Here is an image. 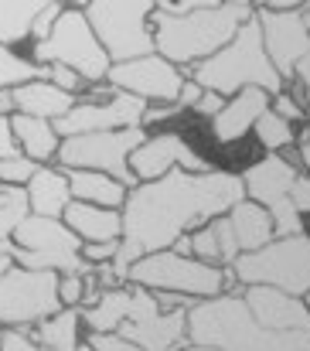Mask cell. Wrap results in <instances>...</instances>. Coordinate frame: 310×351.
<instances>
[{"instance_id": "ee69618b", "label": "cell", "mask_w": 310, "mask_h": 351, "mask_svg": "<svg viewBox=\"0 0 310 351\" xmlns=\"http://www.w3.org/2000/svg\"><path fill=\"white\" fill-rule=\"evenodd\" d=\"M202 93H205V89H202L195 79H184V89H181V96H178V106H181V110H195V103L202 99Z\"/></svg>"}, {"instance_id": "f35d334b", "label": "cell", "mask_w": 310, "mask_h": 351, "mask_svg": "<svg viewBox=\"0 0 310 351\" xmlns=\"http://www.w3.org/2000/svg\"><path fill=\"white\" fill-rule=\"evenodd\" d=\"M290 198H294V205H297L300 215H310V174H300V178L294 181Z\"/></svg>"}, {"instance_id": "7a4b0ae2", "label": "cell", "mask_w": 310, "mask_h": 351, "mask_svg": "<svg viewBox=\"0 0 310 351\" xmlns=\"http://www.w3.org/2000/svg\"><path fill=\"white\" fill-rule=\"evenodd\" d=\"M188 341L218 351H310V331L263 328L242 297L222 293L188 307Z\"/></svg>"}, {"instance_id": "e575fe53", "label": "cell", "mask_w": 310, "mask_h": 351, "mask_svg": "<svg viewBox=\"0 0 310 351\" xmlns=\"http://www.w3.org/2000/svg\"><path fill=\"white\" fill-rule=\"evenodd\" d=\"M0 351H41V345L24 328H0Z\"/></svg>"}, {"instance_id": "7402d4cb", "label": "cell", "mask_w": 310, "mask_h": 351, "mask_svg": "<svg viewBox=\"0 0 310 351\" xmlns=\"http://www.w3.org/2000/svg\"><path fill=\"white\" fill-rule=\"evenodd\" d=\"M62 222L82 242H119L123 239V208H103L89 202H72Z\"/></svg>"}, {"instance_id": "6f0895ef", "label": "cell", "mask_w": 310, "mask_h": 351, "mask_svg": "<svg viewBox=\"0 0 310 351\" xmlns=\"http://www.w3.org/2000/svg\"><path fill=\"white\" fill-rule=\"evenodd\" d=\"M79 351H93V348H89V345H82V348H79Z\"/></svg>"}, {"instance_id": "8fae6325", "label": "cell", "mask_w": 310, "mask_h": 351, "mask_svg": "<svg viewBox=\"0 0 310 351\" xmlns=\"http://www.w3.org/2000/svg\"><path fill=\"white\" fill-rule=\"evenodd\" d=\"M62 311L58 300V273L10 266L0 276V328L31 331L38 321Z\"/></svg>"}, {"instance_id": "8d00e7d4", "label": "cell", "mask_w": 310, "mask_h": 351, "mask_svg": "<svg viewBox=\"0 0 310 351\" xmlns=\"http://www.w3.org/2000/svg\"><path fill=\"white\" fill-rule=\"evenodd\" d=\"M116 249L119 242H82V259L99 266V263H112L116 259Z\"/></svg>"}, {"instance_id": "9a60e30c", "label": "cell", "mask_w": 310, "mask_h": 351, "mask_svg": "<svg viewBox=\"0 0 310 351\" xmlns=\"http://www.w3.org/2000/svg\"><path fill=\"white\" fill-rule=\"evenodd\" d=\"M256 21H259V31H263V45H266L270 62L276 65V72L283 75V82L294 79L300 58L310 51V31H307V24H304V14L300 10H266V7H259L256 10Z\"/></svg>"}, {"instance_id": "30bf717a", "label": "cell", "mask_w": 310, "mask_h": 351, "mask_svg": "<svg viewBox=\"0 0 310 351\" xmlns=\"http://www.w3.org/2000/svg\"><path fill=\"white\" fill-rule=\"evenodd\" d=\"M147 140L143 126L126 130H106V133H79L65 136L58 147V167L62 171H103L109 178L123 181L126 188H136V174L130 171V154Z\"/></svg>"}, {"instance_id": "f1b7e54d", "label": "cell", "mask_w": 310, "mask_h": 351, "mask_svg": "<svg viewBox=\"0 0 310 351\" xmlns=\"http://www.w3.org/2000/svg\"><path fill=\"white\" fill-rule=\"evenodd\" d=\"M34 79H48V65H38L34 58H24L10 45H0V89H17Z\"/></svg>"}, {"instance_id": "836d02e7", "label": "cell", "mask_w": 310, "mask_h": 351, "mask_svg": "<svg viewBox=\"0 0 310 351\" xmlns=\"http://www.w3.org/2000/svg\"><path fill=\"white\" fill-rule=\"evenodd\" d=\"M58 300H62V307H82L86 276H58Z\"/></svg>"}, {"instance_id": "b9f144b4", "label": "cell", "mask_w": 310, "mask_h": 351, "mask_svg": "<svg viewBox=\"0 0 310 351\" xmlns=\"http://www.w3.org/2000/svg\"><path fill=\"white\" fill-rule=\"evenodd\" d=\"M222 106H225V96H218V93H202V99L195 103V113H202V117H218L222 113Z\"/></svg>"}, {"instance_id": "ba28073f", "label": "cell", "mask_w": 310, "mask_h": 351, "mask_svg": "<svg viewBox=\"0 0 310 351\" xmlns=\"http://www.w3.org/2000/svg\"><path fill=\"white\" fill-rule=\"evenodd\" d=\"M235 283L242 287H276L294 297L310 293V235H283L263 249L239 252L232 263Z\"/></svg>"}, {"instance_id": "484cf974", "label": "cell", "mask_w": 310, "mask_h": 351, "mask_svg": "<svg viewBox=\"0 0 310 351\" xmlns=\"http://www.w3.org/2000/svg\"><path fill=\"white\" fill-rule=\"evenodd\" d=\"M69 188L75 202L103 205V208H123L130 188L103 171H69Z\"/></svg>"}, {"instance_id": "5b68a950", "label": "cell", "mask_w": 310, "mask_h": 351, "mask_svg": "<svg viewBox=\"0 0 310 351\" xmlns=\"http://www.w3.org/2000/svg\"><path fill=\"white\" fill-rule=\"evenodd\" d=\"M126 283L154 293H181L191 300H208V297H222L235 283V273L232 266H211L195 256H181L178 249H160L140 256L130 266Z\"/></svg>"}, {"instance_id": "f5cc1de1", "label": "cell", "mask_w": 310, "mask_h": 351, "mask_svg": "<svg viewBox=\"0 0 310 351\" xmlns=\"http://www.w3.org/2000/svg\"><path fill=\"white\" fill-rule=\"evenodd\" d=\"M181 351H218V348H205V345H188V348H181Z\"/></svg>"}, {"instance_id": "4fadbf2b", "label": "cell", "mask_w": 310, "mask_h": 351, "mask_svg": "<svg viewBox=\"0 0 310 351\" xmlns=\"http://www.w3.org/2000/svg\"><path fill=\"white\" fill-rule=\"evenodd\" d=\"M147 99L130 96L123 89H112L106 99H79L65 117L55 123L58 136H79V133H106V130H126V126H143Z\"/></svg>"}, {"instance_id": "7bdbcfd3", "label": "cell", "mask_w": 310, "mask_h": 351, "mask_svg": "<svg viewBox=\"0 0 310 351\" xmlns=\"http://www.w3.org/2000/svg\"><path fill=\"white\" fill-rule=\"evenodd\" d=\"M184 110L178 106V103H164V106H147V113H143V126L147 123H164V119L171 117H181Z\"/></svg>"}, {"instance_id": "db71d44e", "label": "cell", "mask_w": 310, "mask_h": 351, "mask_svg": "<svg viewBox=\"0 0 310 351\" xmlns=\"http://www.w3.org/2000/svg\"><path fill=\"white\" fill-rule=\"evenodd\" d=\"M300 14H304V24H307V31H310V3H304V10H300Z\"/></svg>"}, {"instance_id": "44dd1931", "label": "cell", "mask_w": 310, "mask_h": 351, "mask_svg": "<svg viewBox=\"0 0 310 351\" xmlns=\"http://www.w3.org/2000/svg\"><path fill=\"white\" fill-rule=\"evenodd\" d=\"M24 195H27L31 215H48V219H62L65 208L75 202L69 188V171L51 167V164H41L34 171V178L24 184Z\"/></svg>"}, {"instance_id": "ffe728a7", "label": "cell", "mask_w": 310, "mask_h": 351, "mask_svg": "<svg viewBox=\"0 0 310 351\" xmlns=\"http://www.w3.org/2000/svg\"><path fill=\"white\" fill-rule=\"evenodd\" d=\"M174 249H178L181 256H195V259L211 263V266H232V263L239 259V252H242L239 242H235L228 215H218V219H211L202 229L181 235Z\"/></svg>"}, {"instance_id": "60d3db41", "label": "cell", "mask_w": 310, "mask_h": 351, "mask_svg": "<svg viewBox=\"0 0 310 351\" xmlns=\"http://www.w3.org/2000/svg\"><path fill=\"white\" fill-rule=\"evenodd\" d=\"M21 154L17 140H14V126H10V117H0V160Z\"/></svg>"}, {"instance_id": "9f6ffc18", "label": "cell", "mask_w": 310, "mask_h": 351, "mask_svg": "<svg viewBox=\"0 0 310 351\" xmlns=\"http://www.w3.org/2000/svg\"><path fill=\"white\" fill-rule=\"evenodd\" d=\"M304 304H307V307H310V293H307V297H304Z\"/></svg>"}, {"instance_id": "c3c4849f", "label": "cell", "mask_w": 310, "mask_h": 351, "mask_svg": "<svg viewBox=\"0 0 310 351\" xmlns=\"http://www.w3.org/2000/svg\"><path fill=\"white\" fill-rule=\"evenodd\" d=\"M10 266H14V259H10V239H7V242H0V276H3Z\"/></svg>"}, {"instance_id": "d590c367", "label": "cell", "mask_w": 310, "mask_h": 351, "mask_svg": "<svg viewBox=\"0 0 310 351\" xmlns=\"http://www.w3.org/2000/svg\"><path fill=\"white\" fill-rule=\"evenodd\" d=\"M62 10H65V3H58V0H51L38 17H34V27H31V38H34V45L38 41H45L48 34H51V27L58 24V17H62Z\"/></svg>"}, {"instance_id": "e0dca14e", "label": "cell", "mask_w": 310, "mask_h": 351, "mask_svg": "<svg viewBox=\"0 0 310 351\" xmlns=\"http://www.w3.org/2000/svg\"><path fill=\"white\" fill-rule=\"evenodd\" d=\"M242 300H246V307L252 311V317L263 328H273V331H310V307L294 293H283L276 287H246Z\"/></svg>"}, {"instance_id": "1f68e13d", "label": "cell", "mask_w": 310, "mask_h": 351, "mask_svg": "<svg viewBox=\"0 0 310 351\" xmlns=\"http://www.w3.org/2000/svg\"><path fill=\"white\" fill-rule=\"evenodd\" d=\"M38 167H41L38 160H31V157H24V154H14V157L0 160V181H3V184H14V188H24V184L34 178Z\"/></svg>"}, {"instance_id": "6da1fadb", "label": "cell", "mask_w": 310, "mask_h": 351, "mask_svg": "<svg viewBox=\"0 0 310 351\" xmlns=\"http://www.w3.org/2000/svg\"><path fill=\"white\" fill-rule=\"evenodd\" d=\"M242 198V174L232 171L191 174L174 167L157 181H140L123 202V239L112 259V273L126 283V273L140 256L174 249L181 235L232 212Z\"/></svg>"}, {"instance_id": "d4e9b609", "label": "cell", "mask_w": 310, "mask_h": 351, "mask_svg": "<svg viewBox=\"0 0 310 351\" xmlns=\"http://www.w3.org/2000/svg\"><path fill=\"white\" fill-rule=\"evenodd\" d=\"M225 215H228V222H232V232H235V242H239L242 252L263 249V245H270V242L276 239L273 215H270L263 205L249 202V198H242V202H239L232 212H225Z\"/></svg>"}, {"instance_id": "ac0fdd59", "label": "cell", "mask_w": 310, "mask_h": 351, "mask_svg": "<svg viewBox=\"0 0 310 351\" xmlns=\"http://www.w3.org/2000/svg\"><path fill=\"white\" fill-rule=\"evenodd\" d=\"M270 106H273V96H270L266 89H259V86L239 89V93L222 106V113L211 119L215 140H218V143H239Z\"/></svg>"}, {"instance_id": "f546056e", "label": "cell", "mask_w": 310, "mask_h": 351, "mask_svg": "<svg viewBox=\"0 0 310 351\" xmlns=\"http://www.w3.org/2000/svg\"><path fill=\"white\" fill-rule=\"evenodd\" d=\"M27 215H31V208H27L24 188H14V184L0 181V242H7Z\"/></svg>"}, {"instance_id": "816d5d0a", "label": "cell", "mask_w": 310, "mask_h": 351, "mask_svg": "<svg viewBox=\"0 0 310 351\" xmlns=\"http://www.w3.org/2000/svg\"><path fill=\"white\" fill-rule=\"evenodd\" d=\"M222 3H232V7H252L256 0H222Z\"/></svg>"}, {"instance_id": "4dcf8cb0", "label": "cell", "mask_w": 310, "mask_h": 351, "mask_svg": "<svg viewBox=\"0 0 310 351\" xmlns=\"http://www.w3.org/2000/svg\"><path fill=\"white\" fill-rule=\"evenodd\" d=\"M256 136H259V143L266 147V150H280V147H290L294 143V126H290V119H283L273 106L263 113V117L256 119Z\"/></svg>"}, {"instance_id": "f907efd6", "label": "cell", "mask_w": 310, "mask_h": 351, "mask_svg": "<svg viewBox=\"0 0 310 351\" xmlns=\"http://www.w3.org/2000/svg\"><path fill=\"white\" fill-rule=\"evenodd\" d=\"M58 3H65V7H82V10L89 7V0H58Z\"/></svg>"}, {"instance_id": "cb8c5ba5", "label": "cell", "mask_w": 310, "mask_h": 351, "mask_svg": "<svg viewBox=\"0 0 310 351\" xmlns=\"http://www.w3.org/2000/svg\"><path fill=\"white\" fill-rule=\"evenodd\" d=\"M10 126H14V140H17V147H21L24 157H31V160H38V164L58 157L62 136H58V130H55L51 119L14 113V117H10Z\"/></svg>"}, {"instance_id": "7c38bea8", "label": "cell", "mask_w": 310, "mask_h": 351, "mask_svg": "<svg viewBox=\"0 0 310 351\" xmlns=\"http://www.w3.org/2000/svg\"><path fill=\"white\" fill-rule=\"evenodd\" d=\"M123 338H130L133 345L143 351H181L188 348V307L178 311H164L157 304L154 290L133 287L130 283V311L126 321L116 328Z\"/></svg>"}, {"instance_id": "d6a6232c", "label": "cell", "mask_w": 310, "mask_h": 351, "mask_svg": "<svg viewBox=\"0 0 310 351\" xmlns=\"http://www.w3.org/2000/svg\"><path fill=\"white\" fill-rule=\"evenodd\" d=\"M93 351H143L140 345H133L130 338H123L119 331H89V341Z\"/></svg>"}, {"instance_id": "83f0119b", "label": "cell", "mask_w": 310, "mask_h": 351, "mask_svg": "<svg viewBox=\"0 0 310 351\" xmlns=\"http://www.w3.org/2000/svg\"><path fill=\"white\" fill-rule=\"evenodd\" d=\"M51 0H0V45H21L31 38L34 17Z\"/></svg>"}, {"instance_id": "4316f807", "label": "cell", "mask_w": 310, "mask_h": 351, "mask_svg": "<svg viewBox=\"0 0 310 351\" xmlns=\"http://www.w3.org/2000/svg\"><path fill=\"white\" fill-rule=\"evenodd\" d=\"M79 324H82V307H62L58 314L38 321L31 328V338L41 345V351H79Z\"/></svg>"}, {"instance_id": "7dc6e473", "label": "cell", "mask_w": 310, "mask_h": 351, "mask_svg": "<svg viewBox=\"0 0 310 351\" xmlns=\"http://www.w3.org/2000/svg\"><path fill=\"white\" fill-rule=\"evenodd\" d=\"M294 79H300V86L310 89V51L300 58V65H297V75H294Z\"/></svg>"}, {"instance_id": "f6af8a7d", "label": "cell", "mask_w": 310, "mask_h": 351, "mask_svg": "<svg viewBox=\"0 0 310 351\" xmlns=\"http://www.w3.org/2000/svg\"><path fill=\"white\" fill-rule=\"evenodd\" d=\"M266 10H300L304 0H259Z\"/></svg>"}, {"instance_id": "681fc988", "label": "cell", "mask_w": 310, "mask_h": 351, "mask_svg": "<svg viewBox=\"0 0 310 351\" xmlns=\"http://www.w3.org/2000/svg\"><path fill=\"white\" fill-rule=\"evenodd\" d=\"M300 160L310 167V130H307V136H304V143H300Z\"/></svg>"}, {"instance_id": "ab89813d", "label": "cell", "mask_w": 310, "mask_h": 351, "mask_svg": "<svg viewBox=\"0 0 310 351\" xmlns=\"http://www.w3.org/2000/svg\"><path fill=\"white\" fill-rule=\"evenodd\" d=\"M273 110H276L283 119H290V123L304 119V110L294 103V96H290V93H276V96H273Z\"/></svg>"}, {"instance_id": "d6986e66", "label": "cell", "mask_w": 310, "mask_h": 351, "mask_svg": "<svg viewBox=\"0 0 310 351\" xmlns=\"http://www.w3.org/2000/svg\"><path fill=\"white\" fill-rule=\"evenodd\" d=\"M297 178H300V174H297V167H294L287 157L270 154V157H263L259 164H252V167L242 174L246 198L256 202V205H263V208L270 212L273 205H280V202L290 198V188H294Z\"/></svg>"}, {"instance_id": "52a82bcc", "label": "cell", "mask_w": 310, "mask_h": 351, "mask_svg": "<svg viewBox=\"0 0 310 351\" xmlns=\"http://www.w3.org/2000/svg\"><path fill=\"white\" fill-rule=\"evenodd\" d=\"M31 58L38 65H65L86 86L106 82V75L112 69V58L99 45V38H96V31H93V24H89L82 7H65L58 24L51 27V34L34 45Z\"/></svg>"}, {"instance_id": "3957f363", "label": "cell", "mask_w": 310, "mask_h": 351, "mask_svg": "<svg viewBox=\"0 0 310 351\" xmlns=\"http://www.w3.org/2000/svg\"><path fill=\"white\" fill-rule=\"evenodd\" d=\"M252 7H232V3H218L205 10H188V14H164L157 10L150 17L154 27V48L157 55H164L167 62L181 65H198L211 58L215 51H222L239 27L252 17Z\"/></svg>"}, {"instance_id": "8992f818", "label": "cell", "mask_w": 310, "mask_h": 351, "mask_svg": "<svg viewBox=\"0 0 310 351\" xmlns=\"http://www.w3.org/2000/svg\"><path fill=\"white\" fill-rule=\"evenodd\" d=\"M10 259L24 269H48L58 276H86L96 266L82 259V239L62 219L27 215L10 235Z\"/></svg>"}, {"instance_id": "277c9868", "label": "cell", "mask_w": 310, "mask_h": 351, "mask_svg": "<svg viewBox=\"0 0 310 351\" xmlns=\"http://www.w3.org/2000/svg\"><path fill=\"white\" fill-rule=\"evenodd\" d=\"M188 79H195L202 89L218 93V96H235L246 86H259L270 96L283 93V75L276 72V65L266 55L263 31H259L256 14L239 27V34L222 51H215L211 58L198 62Z\"/></svg>"}, {"instance_id": "11a10c76", "label": "cell", "mask_w": 310, "mask_h": 351, "mask_svg": "<svg viewBox=\"0 0 310 351\" xmlns=\"http://www.w3.org/2000/svg\"><path fill=\"white\" fill-rule=\"evenodd\" d=\"M307 113H310V89H307Z\"/></svg>"}, {"instance_id": "603a6c76", "label": "cell", "mask_w": 310, "mask_h": 351, "mask_svg": "<svg viewBox=\"0 0 310 351\" xmlns=\"http://www.w3.org/2000/svg\"><path fill=\"white\" fill-rule=\"evenodd\" d=\"M75 103H79L75 93H65L48 79H34V82H24V86L14 89V110L17 113L51 119V123H58Z\"/></svg>"}, {"instance_id": "9c48e42d", "label": "cell", "mask_w": 310, "mask_h": 351, "mask_svg": "<svg viewBox=\"0 0 310 351\" xmlns=\"http://www.w3.org/2000/svg\"><path fill=\"white\" fill-rule=\"evenodd\" d=\"M157 14L154 0H89L86 17L106 48V55L116 62H133L143 55H154V27L150 17Z\"/></svg>"}, {"instance_id": "bcb514c9", "label": "cell", "mask_w": 310, "mask_h": 351, "mask_svg": "<svg viewBox=\"0 0 310 351\" xmlns=\"http://www.w3.org/2000/svg\"><path fill=\"white\" fill-rule=\"evenodd\" d=\"M14 89H0V117H14Z\"/></svg>"}, {"instance_id": "74e56055", "label": "cell", "mask_w": 310, "mask_h": 351, "mask_svg": "<svg viewBox=\"0 0 310 351\" xmlns=\"http://www.w3.org/2000/svg\"><path fill=\"white\" fill-rule=\"evenodd\" d=\"M48 82H55L58 89H65V93H75L79 96V89L86 86L72 69H65V65H48Z\"/></svg>"}, {"instance_id": "5bb4252c", "label": "cell", "mask_w": 310, "mask_h": 351, "mask_svg": "<svg viewBox=\"0 0 310 351\" xmlns=\"http://www.w3.org/2000/svg\"><path fill=\"white\" fill-rule=\"evenodd\" d=\"M109 86L140 96L147 103H178L181 89H184V75L174 62H167L164 55H143L133 62H116L106 75Z\"/></svg>"}, {"instance_id": "2e32d148", "label": "cell", "mask_w": 310, "mask_h": 351, "mask_svg": "<svg viewBox=\"0 0 310 351\" xmlns=\"http://www.w3.org/2000/svg\"><path fill=\"white\" fill-rule=\"evenodd\" d=\"M174 167H184L191 174H205V160L198 157V150L181 136V133H157L147 136L133 154H130V171L136 174V181H157L164 174H171Z\"/></svg>"}]
</instances>
